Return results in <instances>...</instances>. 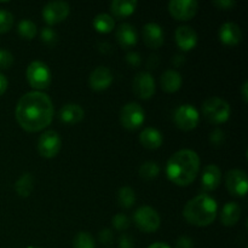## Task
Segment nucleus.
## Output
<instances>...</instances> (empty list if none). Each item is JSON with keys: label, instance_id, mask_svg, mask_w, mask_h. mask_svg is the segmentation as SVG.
<instances>
[{"label": "nucleus", "instance_id": "obj_1", "mask_svg": "<svg viewBox=\"0 0 248 248\" xmlns=\"http://www.w3.org/2000/svg\"><path fill=\"white\" fill-rule=\"evenodd\" d=\"M55 108L50 97L40 91L27 92L19 98L15 115L17 123L28 132H38L51 124Z\"/></svg>", "mask_w": 248, "mask_h": 248}, {"label": "nucleus", "instance_id": "obj_2", "mask_svg": "<svg viewBox=\"0 0 248 248\" xmlns=\"http://www.w3.org/2000/svg\"><path fill=\"white\" fill-rule=\"evenodd\" d=\"M200 170V157L194 150L182 149L174 153L166 165L167 178L176 186H186L196 179Z\"/></svg>", "mask_w": 248, "mask_h": 248}, {"label": "nucleus", "instance_id": "obj_3", "mask_svg": "<svg viewBox=\"0 0 248 248\" xmlns=\"http://www.w3.org/2000/svg\"><path fill=\"white\" fill-rule=\"evenodd\" d=\"M217 202L206 194L195 196L184 206L183 216L188 223L195 227H207L217 217Z\"/></svg>", "mask_w": 248, "mask_h": 248}, {"label": "nucleus", "instance_id": "obj_4", "mask_svg": "<svg viewBox=\"0 0 248 248\" xmlns=\"http://www.w3.org/2000/svg\"><path fill=\"white\" fill-rule=\"evenodd\" d=\"M202 114L211 124H223L230 116V104L219 97H210L203 102Z\"/></svg>", "mask_w": 248, "mask_h": 248}, {"label": "nucleus", "instance_id": "obj_5", "mask_svg": "<svg viewBox=\"0 0 248 248\" xmlns=\"http://www.w3.org/2000/svg\"><path fill=\"white\" fill-rule=\"evenodd\" d=\"M27 80L35 90L46 89L51 84L50 68L41 61H33L27 68Z\"/></svg>", "mask_w": 248, "mask_h": 248}, {"label": "nucleus", "instance_id": "obj_6", "mask_svg": "<svg viewBox=\"0 0 248 248\" xmlns=\"http://www.w3.org/2000/svg\"><path fill=\"white\" fill-rule=\"evenodd\" d=\"M135 224L140 230L144 232H156L161 224V219L156 211L150 206H142L133 215Z\"/></svg>", "mask_w": 248, "mask_h": 248}, {"label": "nucleus", "instance_id": "obj_7", "mask_svg": "<svg viewBox=\"0 0 248 248\" xmlns=\"http://www.w3.org/2000/svg\"><path fill=\"white\" fill-rule=\"evenodd\" d=\"M145 119L144 109L136 102L125 104L120 111V123L127 130H137Z\"/></svg>", "mask_w": 248, "mask_h": 248}, {"label": "nucleus", "instance_id": "obj_8", "mask_svg": "<svg viewBox=\"0 0 248 248\" xmlns=\"http://www.w3.org/2000/svg\"><path fill=\"white\" fill-rule=\"evenodd\" d=\"M174 124L183 131H191L198 126L200 115L198 109L191 104L179 106L174 111Z\"/></svg>", "mask_w": 248, "mask_h": 248}, {"label": "nucleus", "instance_id": "obj_9", "mask_svg": "<svg viewBox=\"0 0 248 248\" xmlns=\"http://www.w3.org/2000/svg\"><path fill=\"white\" fill-rule=\"evenodd\" d=\"M62 147V140L56 131H45L38 140V152L43 157L56 156Z\"/></svg>", "mask_w": 248, "mask_h": 248}, {"label": "nucleus", "instance_id": "obj_10", "mask_svg": "<svg viewBox=\"0 0 248 248\" xmlns=\"http://www.w3.org/2000/svg\"><path fill=\"white\" fill-rule=\"evenodd\" d=\"M70 11V7L68 2L61 1V0H53L48 1L43 9L44 21L47 24H57L60 22L64 21L68 17Z\"/></svg>", "mask_w": 248, "mask_h": 248}, {"label": "nucleus", "instance_id": "obj_11", "mask_svg": "<svg viewBox=\"0 0 248 248\" xmlns=\"http://www.w3.org/2000/svg\"><path fill=\"white\" fill-rule=\"evenodd\" d=\"M199 10L196 0H171L169 2V11L178 21H189Z\"/></svg>", "mask_w": 248, "mask_h": 248}, {"label": "nucleus", "instance_id": "obj_12", "mask_svg": "<svg viewBox=\"0 0 248 248\" xmlns=\"http://www.w3.org/2000/svg\"><path fill=\"white\" fill-rule=\"evenodd\" d=\"M225 184L229 193L234 196H246L248 189V179L246 172L242 170L234 169L228 171L225 176Z\"/></svg>", "mask_w": 248, "mask_h": 248}, {"label": "nucleus", "instance_id": "obj_13", "mask_svg": "<svg viewBox=\"0 0 248 248\" xmlns=\"http://www.w3.org/2000/svg\"><path fill=\"white\" fill-rule=\"evenodd\" d=\"M132 90L138 98L148 99L155 93V81L150 73L140 72L135 77Z\"/></svg>", "mask_w": 248, "mask_h": 248}, {"label": "nucleus", "instance_id": "obj_14", "mask_svg": "<svg viewBox=\"0 0 248 248\" xmlns=\"http://www.w3.org/2000/svg\"><path fill=\"white\" fill-rule=\"evenodd\" d=\"M90 86L94 91H104L113 82V73L107 67H97L89 78Z\"/></svg>", "mask_w": 248, "mask_h": 248}, {"label": "nucleus", "instance_id": "obj_15", "mask_svg": "<svg viewBox=\"0 0 248 248\" xmlns=\"http://www.w3.org/2000/svg\"><path fill=\"white\" fill-rule=\"evenodd\" d=\"M143 40H144L145 45L150 48H159L164 44V31L162 27L159 26L157 23H147L143 27Z\"/></svg>", "mask_w": 248, "mask_h": 248}, {"label": "nucleus", "instance_id": "obj_16", "mask_svg": "<svg viewBox=\"0 0 248 248\" xmlns=\"http://www.w3.org/2000/svg\"><path fill=\"white\" fill-rule=\"evenodd\" d=\"M176 43L178 47L183 51H190L198 44V34L194 31V28L189 26H181L177 28L176 34Z\"/></svg>", "mask_w": 248, "mask_h": 248}, {"label": "nucleus", "instance_id": "obj_17", "mask_svg": "<svg viewBox=\"0 0 248 248\" xmlns=\"http://www.w3.org/2000/svg\"><path fill=\"white\" fill-rule=\"evenodd\" d=\"M222 179L220 169L215 164L207 165L201 174V186L205 191H213L219 186Z\"/></svg>", "mask_w": 248, "mask_h": 248}, {"label": "nucleus", "instance_id": "obj_18", "mask_svg": "<svg viewBox=\"0 0 248 248\" xmlns=\"http://www.w3.org/2000/svg\"><path fill=\"white\" fill-rule=\"evenodd\" d=\"M218 35H219L220 41L228 46L237 45L242 39L241 29L232 22H227V23L222 24L219 31H218Z\"/></svg>", "mask_w": 248, "mask_h": 248}, {"label": "nucleus", "instance_id": "obj_19", "mask_svg": "<svg viewBox=\"0 0 248 248\" xmlns=\"http://www.w3.org/2000/svg\"><path fill=\"white\" fill-rule=\"evenodd\" d=\"M116 40L124 48H130L137 44L138 35L135 27L130 23H123L116 31Z\"/></svg>", "mask_w": 248, "mask_h": 248}, {"label": "nucleus", "instance_id": "obj_20", "mask_svg": "<svg viewBox=\"0 0 248 248\" xmlns=\"http://www.w3.org/2000/svg\"><path fill=\"white\" fill-rule=\"evenodd\" d=\"M60 120L62 123L68 124V125H73V124H78L84 119L85 111L81 108V106L77 103H68L61 108L60 114Z\"/></svg>", "mask_w": 248, "mask_h": 248}, {"label": "nucleus", "instance_id": "obj_21", "mask_svg": "<svg viewBox=\"0 0 248 248\" xmlns=\"http://www.w3.org/2000/svg\"><path fill=\"white\" fill-rule=\"evenodd\" d=\"M140 142L147 149L154 150L161 147L162 142H164V137H162V133L156 128L147 127L140 132Z\"/></svg>", "mask_w": 248, "mask_h": 248}, {"label": "nucleus", "instance_id": "obj_22", "mask_svg": "<svg viewBox=\"0 0 248 248\" xmlns=\"http://www.w3.org/2000/svg\"><path fill=\"white\" fill-rule=\"evenodd\" d=\"M160 84L165 92H176L182 86V75L181 73L174 69H167L162 73L160 78Z\"/></svg>", "mask_w": 248, "mask_h": 248}, {"label": "nucleus", "instance_id": "obj_23", "mask_svg": "<svg viewBox=\"0 0 248 248\" xmlns=\"http://www.w3.org/2000/svg\"><path fill=\"white\" fill-rule=\"evenodd\" d=\"M241 217V207L236 202H228L220 212V222L225 227H232Z\"/></svg>", "mask_w": 248, "mask_h": 248}, {"label": "nucleus", "instance_id": "obj_24", "mask_svg": "<svg viewBox=\"0 0 248 248\" xmlns=\"http://www.w3.org/2000/svg\"><path fill=\"white\" fill-rule=\"evenodd\" d=\"M137 4L136 0H113L110 2V11L118 18H125L135 12Z\"/></svg>", "mask_w": 248, "mask_h": 248}, {"label": "nucleus", "instance_id": "obj_25", "mask_svg": "<svg viewBox=\"0 0 248 248\" xmlns=\"http://www.w3.org/2000/svg\"><path fill=\"white\" fill-rule=\"evenodd\" d=\"M15 189H16L17 194L22 198L29 196L34 189V177L31 173L22 174L15 184Z\"/></svg>", "mask_w": 248, "mask_h": 248}, {"label": "nucleus", "instance_id": "obj_26", "mask_svg": "<svg viewBox=\"0 0 248 248\" xmlns=\"http://www.w3.org/2000/svg\"><path fill=\"white\" fill-rule=\"evenodd\" d=\"M115 22L108 14H99L93 18V27L98 33H109L114 29Z\"/></svg>", "mask_w": 248, "mask_h": 248}, {"label": "nucleus", "instance_id": "obj_27", "mask_svg": "<svg viewBox=\"0 0 248 248\" xmlns=\"http://www.w3.org/2000/svg\"><path fill=\"white\" fill-rule=\"evenodd\" d=\"M118 202L121 207L131 208L136 203V194L130 186H123L118 191Z\"/></svg>", "mask_w": 248, "mask_h": 248}, {"label": "nucleus", "instance_id": "obj_28", "mask_svg": "<svg viewBox=\"0 0 248 248\" xmlns=\"http://www.w3.org/2000/svg\"><path fill=\"white\" fill-rule=\"evenodd\" d=\"M17 29H18L19 35L27 40H31L36 34V24L31 19H22Z\"/></svg>", "mask_w": 248, "mask_h": 248}, {"label": "nucleus", "instance_id": "obj_29", "mask_svg": "<svg viewBox=\"0 0 248 248\" xmlns=\"http://www.w3.org/2000/svg\"><path fill=\"white\" fill-rule=\"evenodd\" d=\"M94 240L89 232H78L73 240V248H94Z\"/></svg>", "mask_w": 248, "mask_h": 248}, {"label": "nucleus", "instance_id": "obj_30", "mask_svg": "<svg viewBox=\"0 0 248 248\" xmlns=\"http://www.w3.org/2000/svg\"><path fill=\"white\" fill-rule=\"evenodd\" d=\"M160 172V167L156 162L154 161H147L140 167V174L142 178L150 181V179L156 178L157 174Z\"/></svg>", "mask_w": 248, "mask_h": 248}, {"label": "nucleus", "instance_id": "obj_31", "mask_svg": "<svg viewBox=\"0 0 248 248\" xmlns=\"http://www.w3.org/2000/svg\"><path fill=\"white\" fill-rule=\"evenodd\" d=\"M40 38H41V41H43L46 46H48V47L55 46L58 40L57 33H56V31H53L51 27H44V28L41 29Z\"/></svg>", "mask_w": 248, "mask_h": 248}, {"label": "nucleus", "instance_id": "obj_32", "mask_svg": "<svg viewBox=\"0 0 248 248\" xmlns=\"http://www.w3.org/2000/svg\"><path fill=\"white\" fill-rule=\"evenodd\" d=\"M14 26V16L10 11L0 9V34H4Z\"/></svg>", "mask_w": 248, "mask_h": 248}, {"label": "nucleus", "instance_id": "obj_33", "mask_svg": "<svg viewBox=\"0 0 248 248\" xmlns=\"http://www.w3.org/2000/svg\"><path fill=\"white\" fill-rule=\"evenodd\" d=\"M113 225L116 230L119 232H124V230L127 229L130 227V220L123 213H118V215L114 216L113 218Z\"/></svg>", "mask_w": 248, "mask_h": 248}, {"label": "nucleus", "instance_id": "obj_34", "mask_svg": "<svg viewBox=\"0 0 248 248\" xmlns=\"http://www.w3.org/2000/svg\"><path fill=\"white\" fill-rule=\"evenodd\" d=\"M14 63V56L10 51L0 48V69H9Z\"/></svg>", "mask_w": 248, "mask_h": 248}, {"label": "nucleus", "instance_id": "obj_35", "mask_svg": "<svg viewBox=\"0 0 248 248\" xmlns=\"http://www.w3.org/2000/svg\"><path fill=\"white\" fill-rule=\"evenodd\" d=\"M224 140H225L224 132H223L222 130H219V128H216V130L213 131L210 136L211 143H212L213 145H216V147H219V145H222L223 143H224Z\"/></svg>", "mask_w": 248, "mask_h": 248}, {"label": "nucleus", "instance_id": "obj_36", "mask_svg": "<svg viewBox=\"0 0 248 248\" xmlns=\"http://www.w3.org/2000/svg\"><path fill=\"white\" fill-rule=\"evenodd\" d=\"M113 239H114L113 232H111L109 229H104L99 232V240H101L102 244H106V245L111 244Z\"/></svg>", "mask_w": 248, "mask_h": 248}, {"label": "nucleus", "instance_id": "obj_37", "mask_svg": "<svg viewBox=\"0 0 248 248\" xmlns=\"http://www.w3.org/2000/svg\"><path fill=\"white\" fill-rule=\"evenodd\" d=\"M213 4L222 10H230L232 7L235 6V4H236V2H235L234 0H215V1H213Z\"/></svg>", "mask_w": 248, "mask_h": 248}, {"label": "nucleus", "instance_id": "obj_38", "mask_svg": "<svg viewBox=\"0 0 248 248\" xmlns=\"http://www.w3.org/2000/svg\"><path fill=\"white\" fill-rule=\"evenodd\" d=\"M176 248H194L193 240L186 236H182L177 240Z\"/></svg>", "mask_w": 248, "mask_h": 248}, {"label": "nucleus", "instance_id": "obj_39", "mask_svg": "<svg viewBox=\"0 0 248 248\" xmlns=\"http://www.w3.org/2000/svg\"><path fill=\"white\" fill-rule=\"evenodd\" d=\"M119 246L120 248H135V244L128 235H123L120 237V241H119Z\"/></svg>", "mask_w": 248, "mask_h": 248}, {"label": "nucleus", "instance_id": "obj_40", "mask_svg": "<svg viewBox=\"0 0 248 248\" xmlns=\"http://www.w3.org/2000/svg\"><path fill=\"white\" fill-rule=\"evenodd\" d=\"M126 61H127L131 65H135L136 67V65H140V57L137 52H130L126 56Z\"/></svg>", "mask_w": 248, "mask_h": 248}, {"label": "nucleus", "instance_id": "obj_41", "mask_svg": "<svg viewBox=\"0 0 248 248\" xmlns=\"http://www.w3.org/2000/svg\"><path fill=\"white\" fill-rule=\"evenodd\" d=\"M7 84H9V82H7V79L5 78V75L0 73V96L6 91Z\"/></svg>", "mask_w": 248, "mask_h": 248}, {"label": "nucleus", "instance_id": "obj_42", "mask_svg": "<svg viewBox=\"0 0 248 248\" xmlns=\"http://www.w3.org/2000/svg\"><path fill=\"white\" fill-rule=\"evenodd\" d=\"M247 86H248V82L245 81L244 85L241 87V93H242V98H244L245 102H247Z\"/></svg>", "mask_w": 248, "mask_h": 248}, {"label": "nucleus", "instance_id": "obj_43", "mask_svg": "<svg viewBox=\"0 0 248 248\" xmlns=\"http://www.w3.org/2000/svg\"><path fill=\"white\" fill-rule=\"evenodd\" d=\"M148 248H171L169 246V245L164 244V242H155V244L150 245Z\"/></svg>", "mask_w": 248, "mask_h": 248}]
</instances>
